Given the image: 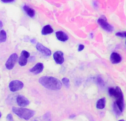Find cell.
<instances>
[{
    "mask_svg": "<svg viewBox=\"0 0 126 121\" xmlns=\"http://www.w3.org/2000/svg\"><path fill=\"white\" fill-rule=\"evenodd\" d=\"M53 28H51L50 25H45V26L42 28V35L50 34H51V33H53Z\"/></svg>",
    "mask_w": 126,
    "mask_h": 121,
    "instance_id": "obj_15",
    "label": "cell"
},
{
    "mask_svg": "<svg viewBox=\"0 0 126 121\" xmlns=\"http://www.w3.org/2000/svg\"><path fill=\"white\" fill-rule=\"evenodd\" d=\"M1 117H2V113L0 112V118H1Z\"/></svg>",
    "mask_w": 126,
    "mask_h": 121,
    "instance_id": "obj_26",
    "label": "cell"
},
{
    "mask_svg": "<svg viewBox=\"0 0 126 121\" xmlns=\"http://www.w3.org/2000/svg\"><path fill=\"white\" fill-rule=\"evenodd\" d=\"M2 26H3V24H2V22L0 21V30L2 28Z\"/></svg>",
    "mask_w": 126,
    "mask_h": 121,
    "instance_id": "obj_25",
    "label": "cell"
},
{
    "mask_svg": "<svg viewBox=\"0 0 126 121\" xmlns=\"http://www.w3.org/2000/svg\"><path fill=\"white\" fill-rule=\"evenodd\" d=\"M17 59H18V55L16 53H13L11 54L9 58L7 60V62L5 63V66L7 68V69L8 70H11L14 69L16 61H17Z\"/></svg>",
    "mask_w": 126,
    "mask_h": 121,
    "instance_id": "obj_5",
    "label": "cell"
},
{
    "mask_svg": "<svg viewBox=\"0 0 126 121\" xmlns=\"http://www.w3.org/2000/svg\"><path fill=\"white\" fill-rule=\"evenodd\" d=\"M96 82L97 85H99L100 87H103L105 86L104 80H102V78L101 77H97L96 79Z\"/></svg>",
    "mask_w": 126,
    "mask_h": 121,
    "instance_id": "obj_18",
    "label": "cell"
},
{
    "mask_svg": "<svg viewBox=\"0 0 126 121\" xmlns=\"http://www.w3.org/2000/svg\"><path fill=\"white\" fill-rule=\"evenodd\" d=\"M39 83L45 88L50 90H59L62 88V83L59 80L53 77H42L39 80Z\"/></svg>",
    "mask_w": 126,
    "mask_h": 121,
    "instance_id": "obj_1",
    "label": "cell"
},
{
    "mask_svg": "<svg viewBox=\"0 0 126 121\" xmlns=\"http://www.w3.org/2000/svg\"><path fill=\"white\" fill-rule=\"evenodd\" d=\"M125 44H126V42H125Z\"/></svg>",
    "mask_w": 126,
    "mask_h": 121,
    "instance_id": "obj_29",
    "label": "cell"
},
{
    "mask_svg": "<svg viewBox=\"0 0 126 121\" xmlns=\"http://www.w3.org/2000/svg\"><path fill=\"white\" fill-rule=\"evenodd\" d=\"M62 82L66 88H69V86H70V80H69L68 78H65V77L63 78L62 80Z\"/></svg>",
    "mask_w": 126,
    "mask_h": 121,
    "instance_id": "obj_19",
    "label": "cell"
},
{
    "mask_svg": "<svg viewBox=\"0 0 126 121\" xmlns=\"http://www.w3.org/2000/svg\"><path fill=\"white\" fill-rule=\"evenodd\" d=\"M23 86H24L23 83L18 80H13L9 84V88H10L11 91H12V92H15V91L21 90L23 88Z\"/></svg>",
    "mask_w": 126,
    "mask_h": 121,
    "instance_id": "obj_4",
    "label": "cell"
},
{
    "mask_svg": "<svg viewBox=\"0 0 126 121\" xmlns=\"http://www.w3.org/2000/svg\"><path fill=\"white\" fill-rule=\"evenodd\" d=\"M116 35L117 36H120V37H126V31L125 32H119Z\"/></svg>",
    "mask_w": 126,
    "mask_h": 121,
    "instance_id": "obj_21",
    "label": "cell"
},
{
    "mask_svg": "<svg viewBox=\"0 0 126 121\" xmlns=\"http://www.w3.org/2000/svg\"><path fill=\"white\" fill-rule=\"evenodd\" d=\"M30 56V53L29 52H28L27 51H22L21 56L19 58V64L21 66H25L27 65L28 63V58Z\"/></svg>",
    "mask_w": 126,
    "mask_h": 121,
    "instance_id": "obj_7",
    "label": "cell"
},
{
    "mask_svg": "<svg viewBox=\"0 0 126 121\" xmlns=\"http://www.w3.org/2000/svg\"><path fill=\"white\" fill-rule=\"evenodd\" d=\"M36 48V49H37L39 52H41L42 53L45 54V56H49L51 55V51H50V49H48L47 48L45 47L44 45H42L41 43H37Z\"/></svg>",
    "mask_w": 126,
    "mask_h": 121,
    "instance_id": "obj_10",
    "label": "cell"
},
{
    "mask_svg": "<svg viewBox=\"0 0 126 121\" xmlns=\"http://www.w3.org/2000/svg\"><path fill=\"white\" fill-rule=\"evenodd\" d=\"M16 103L17 104L20 106V107H22V108H25V106L28 105L30 102L29 100L24 96L22 95H19L16 98Z\"/></svg>",
    "mask_w": 126,
    "mask_h": 121,
    "instance_id": "obj_8",
    "label": "cell"
},
{
    "mask_svg": "<svg viewBox=\"0 0 126 121\" xmlns=\"http://www.w3.org/2000/svg\"><path fill=\"white\" fill-rule=\"evenodd\" d=\"M23 9L24 11L26 12V14L30 17H33L35 16V11L33 9H32L31 7L28 6V5H25L23 7Z\"/></svg>",
    "mask_w": 126,
    "mask_h": 121,
    "instance_id": "obj_14",
    "label": "cell"
},
{
    "mask_svg": "<svg viewBox=\"0 0 126 121\" xmlns=\"http://www.w3.org/2000/svg\"><path fill=\"white\" fill-rule=\"evenodd\" d=\"M98 23H99V25L104 30H105V31H112L113 30V27H112L109 23H108L106 18L104 17H100V18L98 19Z\"/></svg>",
    "mask_w": 126,
    "mask_h": 121,
    "instance_id": "obj_6",
    "label": "cell"
},
{
    "mask_svg": "<svg viewBox=\"0 0 126 121\" xmlns=\"http://www.w3.org/2000/svg\"><path fill=\"white\" fill-rule=\"evenodd\" d=\"M122 60V57L118 53H116V52H113L111 53L110 55V61L113 64H117V63H119Z\"/></svg>",
    "mask_w": 126,
    "mask_h": 121,
    "instance_id": "obj_12",
    "label": "cell"
},
{
    "mask_svg": "<svg viewBox=\"0 0 126 121\" xmlns=\"http://www.w3.org/2000/svg\"><path fill=\"white\" fill-rule=\"evenodd\" d=\"M43 120L44 121H51V116L50 113H47L43 116Z\"/></svg>",
    "mask_w": 126,
    "mask_h": 121,
    "instance_id": "obj_20",
    "label": "cell"
},
{
    "mask_svg": "<svg viewBox=\"0 0 126 121\" xmlns=\"http://www.w3.org/2000/svg\"><path fill=\"white\" fill-rule=\"evenodd\" d=\"M7 120H8V121H14L13 116H12L11 114H9L7 116Z\"/></svg>",
    "mask_w": 126,
    "mask_h": 121,
    "instance_id": "obj_22",
    "label": "cell"
},
{
    "mask_svg": "<svg viewBox=\"0 0 126 121\" xmlns=\"http://www.w3.org/2000/svg\"><path fill=\"white\" fill-rule=\"evenodd\" d=\"M7 39V34L4 30L0 31V42H4Z\"/></svg>",
    "mask_w": 126,
    "mask_h": 121,
    "instance_id": "obj_17",
    "label": "cell"
},
{
    "mask_svg": "<svg viewBox=\"0 0 126 121\" xmlns=\"http://www.w3.org/2000/svg\"><path fill=\"white\" fill-rule=\"evenodd\" d=\"M119 121H125V120H119Z\"/></svg>",
    "mask_w": 126,
    "mask_h": 121,
    "instance_id": "obj_27",
    "label": "cell"
},
{
    "mask_svg": "<svg viewBox=\"0 0 126 121\" xmlns=\"http://www.w3.org/2000/svg\"><path fill=\"white\" fill-rule=\"evenodd\" d=\"M84 48H85V47H84L83 45H79V48H78V51H82L84 49Z\"/></svg>",
    "mask_w": 126,
    "mask_h": 121,
    "instance_id": "obj_23",
    "label": "cell"
},
{
    "mask_svg": "<svg viewBox=\"0 0 126 121\" xmlns=\"http://www.w3.org/2000/svg\"><path fill=\"white\" fill-rule=\"evenodd\" d=\"M43 69H44V66L42 63H37L36 64L31 70L30 71L34 74H40L42 71H43Z\"/></svg>",
    "mask_w": 126,
    "mask_h": 121,
    "instance_id": "obj_11",
    "label": "cell"
},
{
    "mask_svg": "<svg viewBox=\"0 0 126 121\" xmlns=\"http://www.w3.org/2000/svg\"><path fill=\"white\" fill-rule=\"evenodd\" d=\"M56 38L62 42H65L68 39V35L62 31H57L56 33Z\"/></svg>",
    "mask_w": 126,
    "mask_h": 121,
    "instance_id": "obj_13",
    "label": "cell"
},
{
    "mask_svg": "<svg viewBox=\"0 0 126 121\" xmlns=\"http://www.w3.org/2000/svg\"><path fill=\"white\" fill-rule=\"evenodd\" d=\"M53 59L57 64H62L64 63V55L62 51H56L53 54Z\"/></svg>",
    "mask_w": 126,
    "mask_h": 121,
    "instance_id": "obj_9",
    "label": "cell"
},
{
    "mask_svg": "<svg viewBox=\"0 0 126 121\" xmlns=\"http://www.w3.org/2000/svg\"><path fill=\"white\" fill-rule=\"evenodd\" d=\"M2 1L3 2H5V3H8V2H14V0H2Z\"/></svg>",
    "mask_w": 126,
    "mask_h": 121,
    "instance_id": "obj_24",
    "label": "cell"
},
{
    "mask_svg": "<svg viewBox=\"0 0 126 121\" xmlns=\"http://www.w3.org/2000/svg\"><path fill=\"white\" fill-rule=\"evenodd\" d=\"M108 92L110 96L115 97L116 99V105H117L119 111L122 112L123 111L124 108V103H123V94L121 91V89L119 87H116L115 88H110L108 89Z\"/></svg>",
    "mask_w": 126,
    "mask_h": 121,
    "instance_id": "obj_2",
    "label": "cell"
},
{
    "mask_svg": "<svg viewBox=\"0 0 126 121\" xmlns=\"http://www.w3.org/2000/svg\"><path fill=\"white\" fill-rule=\"evenodd\" d=\"M12 111L14 114H16L19 117L23 119V120H30L31 117H33L35 112L31 109L25 108H16V107H13Z\"/></svg>",
    "mask_w": 126,
    "mask_h": 121,
    "instance_id": "obj_3",
    "label": "cell"
},
{
    "mask_svg": "<svg viewBox=\"0 0 126 121\" xmlns=\"http://www.w3.org/2000/svg\"><path fill=\"white\" fill-rule=\"evenodd\" d=\"M105 106V99L101 98L96 103V108L98 109H103Z\"/></svg>",
    "mask_w": 126,
    "mask_h": 121,
    "instance_id": "obj_16",
    "label": "cell"
},
{
    "mask_svg": "<svg viewBox=\"0 0 126 121\" xmlns=\"http://www.w3.org/2000/svg\"><path fill=\"white\" fill-rule=\"evenodd\" d=\"M33 121H37V120H33Z\"/></svg>",
    "mask_w": 126,
    "mask_h": 121,
    "instance_id": "obj_28",
    "label": "cell"
}]
</instances>
